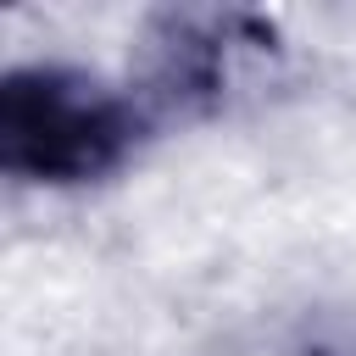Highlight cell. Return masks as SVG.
Here are the masks:
<instances>
[{"mask_svg": "<svg viewBox=\"0 0 356 356\" xmlns=\"http://www.w3.org/2000/svg\"><path fill=\"white\" fill-rule=\"evenodd\" d=\"M95 83L61 78V72H28L11 78L0 95V145L6 167L39 172V178H83L95 172L117 139H122V111L100 95Z\"/></svg>", "mask_w": 356, "mask_h": 356, "instance_id": "cell-1", "label": "cell"}]
</instances>
